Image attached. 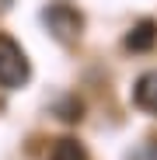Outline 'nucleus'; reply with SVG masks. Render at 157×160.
Returning <instances> with one entry per match:
<instances>
[{"label": "nucleus", "mask_w": 157, "mask_h": 160, "mask_svg": "<svg viewBox=\"0 0 157 160\" xmlns=\"http://www.w3.org/2000/svg\"><path fill=\"white\" fill-rule=\"evenodd\" d=\"M129 160H157V146H154V143H143L140 150L129 153Z\"/></svg>", "instance_id": "nucleus-6"}, {"label": "nucleus", "mask_w": 157, "mask_h": 160, "mask_svg": "<svg viewBox=\"0 0 157 160\" xmlns=\"http://www.w3.org/2000/svg\"><path fill=\"white\" fill-rule=\"evenodd\" d=\"M133 101L140 104L143 112H157V70H150V73H143V77L136 80Z\"/></svg>", "instance_id": "nucleus-3"}, {"label": "nucleus", "mask_w": 157, "mask_h": 160, "mask_svg": "<svg viewBox=\"0 0 157 160\" xmlns=\"http://www.w3.org/2000/svg\"><path fill=\"white\" fill-rule=\"evenodd\" d=\"M49 160H87V153H84V146L77 139H60L56 146H52Z\"/></svg>", "instance_id": "nucleus-5"}, {"label": "nucleus", "mask_w": 157, "mask_h": 160, "mask_svg": "<svg viewBox=\"0 0 157 160\" xmlns=\"http://www.w3.org/2000/svg\"><path fill=\"white\" fill-rule=\"evenodd\" d=\"M28 59H24V52L14 38L0 35V87H21L24 80H28Z\"/></svg>", "instance_id": "nucleus-1"}, {"label": "nucleus", "mask_w": 157, "mask_h": 160, "mask_svg": "<svg viewBox=\"0 0 157 160\" xmlns=\"http://www.w3.org/2000/svg\"><path fill=\"white\" fill-rule=\"evenodd\" d=\"M154 42H157V24L150 18H143L140 24H133V32L126 35V49H133V52H147Z\"/></svg>", "instance_id": "nucleus-4"}, {"label": "nucleus", "mask_w": 157, "mask_h": 160, "mask_svg": "<svg viewBox=\"0 0 157 160\" xmlns=\"http://www.w3.org/2000/svg\"><path fill=\"white\" fill-rule=\"evenodd\" d=\"M42 21L49 24V32L56 35L60 42L77 38V35H81V28H84L81 14H77L73 7H66V4H52V7H45V11H42Z\"/></svg>", "instance_id": "nucleus-2"}]
</instances>
